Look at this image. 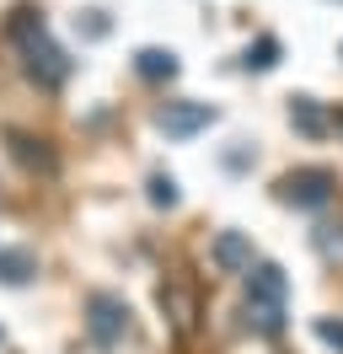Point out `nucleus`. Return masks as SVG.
<instances>
[{"label":"nucleus","instance_id":"nucleus-1","mask_svg":"<svg viewBox=\"0 0 343 354\" xmlns=\"http://www.w3.org/2000/svg\"><path fill=\"white\" fill-rule=\"evenodd\" d=\"M6 38L21 48V65H27V75H33L43 91H54V86L70 81V54L48 38L38 6H17V11L6 17Z\"/></svg>","mask_w":343,"mask_h":354},{"label":"nucleus","instance_id":"nucleus-2","mask_svg":"<svg viewBox=\"0 0 343 354\" xmlns=\"http://www.w3.org/2000/svg\"><path fill=\"white\" fill-rule=\"evenodd\" d=\"M284 301H290V279L279 263H252L247 268V328L274 338L284 328Z\"/></svg>","mask_w":343,"mask_h":354},{"label":"nucleus","instance_id":"nucleus-3","mask_svg":"<svg viewBox=\"0 0 343 354\" xmlns=\"http://www.w3.org/2000/svg\"><path fill=\"white\" fill-rule=\"evenodd\" d=\"M86 333L97 349H118L129 338V301L113 290H91L86 295Z\"/></svg>","mask_w":343,"mask_h":354},{"label":"nucleus","instance_id":"nucleus-4","mask_svg":"<svg viewBox=\"0 0 343 354\" xmlns=\"http://www.w3.org/2000/svg\"><path fill=\"white\" fill-rule=\"evenodd\" d=\"M333 188H338V177L327 172V167H295V172L279 183V199L295 204V209H322V204L333 199Z\"/></svg>","mask_w":343,"mask_h":354},{"label":"nucleus","instance_id":"nucleus-5","mask_svg":"<svg viewBox=\"0 0 343 354\" xmlns=\"http://www.w3.org/2000/svg\"><path fill=\"white\" fill-rule=\"evenodd\" d=\"M156 124H161L167 140H188V134H198V129L214 124V108L210 102H167V108L156 113Z\"/></svg>","mask_w":343,"mask_h":354},{"label":"nucleus","instance_id":"nucleus-6","mask_svg":"<svg viewBox=\"0 0 343 354\" xmlns=\"http://www.w3.org/2000/svg\"><path fill=\"white\" fill-rule=\"evenodd\" d=\"M161 311H167V322L177 338H193V328H198V295H193L183 279H167L161 285Z\"/></svg>","mask_w":343,"mask_h":354},{"label":"nucleus","instance_id":"nucleus-7","mask_svg":"<svg viewBox=\"0 0 343 354\" xmlns=\"http://www.w3.org/2000/svg\"><path fill=\"white\" fill-rule=\"evenodd\" d=\"M6 145H11V156H17L27 172H43V177H54V172H59V156L48 151V140H38V134L11 129V134H6Z\"/></svg>","mask_w":343,"mask_h":354},{"label":"nucleus","instance_id":"nucleus-8","mask_svg":"<svg viewBox=\"0 0 343 354\" xmlns=\"http://www.w3.org/2000/svg\"><path fill=\"white\" fill-rule=\"evenodd\" d=\"M210 258H214L220 274H247V268H252V242H247L241 231H220L214 247H210Z\"/></svg>","mask_w":343,"mask_h":354},{"label":"nucleus","instance_id":"nucleus-9","mask_svg":"<svg viewBox=\"0 0 343 354\" xmlns=\"http://www.w3.org/2000/svg\"><path fill=\"white\" fill-rule=\"evenodd\" d=\"M38 274V252L33 247H0V285H33Z\"/></svg>","mask_w":343,"mask_h":354},{"label":"nucleus","instance_id":"nucleus-10","mask_svg":"<svg viewBox=\"0 0 343 354\" xmlns=\"http://www.w3.org/2000/svg\"><path fill=\"white\" fill-rule=\"evenodd\" d=\"M290 124H295L300 134L322 140V134H327V113H322L317 97H295V102H290Z\"/></svg>","mask_w":343,"mask_h":354},{"label":"nucleus","instance_id":"nucleus-11","mask_svg":"<svg viewBox=\"0 0 343 354\" xmlns=\"http://www.w3.org/2000/svg\"><path fill=\"white\" fill-rule=\"evenodd\" d=\"M134 70H140L145 81H172V75H177V54H172V48H140V54H134Z\"/></svg>","mask_w":343,"mask_h":354},{"label":"nucleus","instance_id":"nucleus-12","mask_svg":"<svg viewBox=\"0 0 343 354\" xmlns=\"http://www.w3.org/2000/svg\"><path fill=\"white\" fill-rule=\"evenodd\" d=\"M241 65L247 70H274L279 65V38H257V44L241 54Z\"/></svg>","mask_w":343,"mask_h":354},{"label":"nucleus","instance_id":"nucleus-13","mask_svg":"<svg viewBox=\"0 0 343 354\" xmlns=\"http://www.w3.org/2000/svg\"><path fill=\"white\" fill-rule=\"evenodd\" d=\"M150 204H156V209H172V204H177V177L172 172H150Z\"/></svg>","mask_w":343,"mask_h":354},{"label":"nucleus","instance_id":"nucleus-14","mask_svg":"<svg viewBox=\"0 0 343 354\" xmlns=\"http://www.w3.org/2000/svg\"><path fill=\"white\" fill-rule=\"evenodd\" d=\"M317 338L327 344V349L343 354V317H317Z\"/></svg>","mask_w":343,"mask_h":354},{"label":"nucleus","instance_id":"nucleus-15","mask_svg":"<svg viewBox=\"0 0 343 354\" xmlns=\"http://www.w3.org/2000/svg\"><path fill=\"white\" fill-rule=\"evenodd\" d=\"M107 32V17L102 11H86V38H102Z\"/></svg>","mask_w":343,"mask_h":354},{"label":"nucleus","instance_id":"nucleus-16","mask_svg":"<svg viewBox=\"0 0 343 354\" xmlns=\"http://www.w3.org/2000/svg\"><path fill=\"white\" fill-rule=\"evenodd\" d=\"M0 338H6V333H0Z\"/></svg>","mask_w":343,"mask_h":354}]
</instances>
